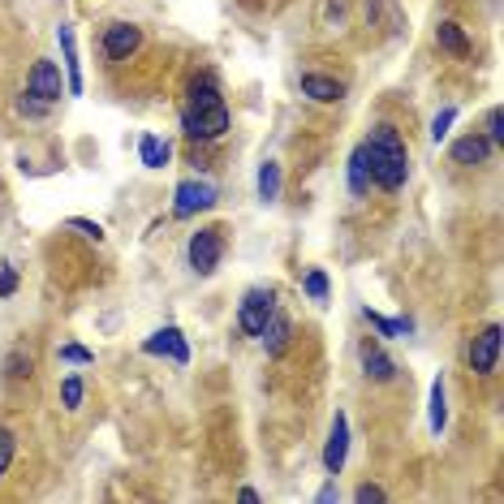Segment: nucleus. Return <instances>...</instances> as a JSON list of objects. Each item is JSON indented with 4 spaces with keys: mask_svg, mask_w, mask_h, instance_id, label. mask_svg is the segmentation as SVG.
Returning <instances> with one entry per match:
<instances>
[{
    "mask_svg": "<svg viewBox=\"0 0 504 504\" xmlns=\"http://www.w3.org/2000/svg\"><path fill=\"white\" fill-rule=\"evenodd\" d=\"M181 130L194 143H212L229 130V108L224 96L212 78H194L190 82V99H186V113H181Z\"/></svg>",
    "mask_w": 504,
    "mask_h": 504,
    "instance_id": "nucleus-1",
    "label": "nucleus"
},
{
    "mask_svg": "<svg viewBox=\"0 0 504 504\" xmlns=\"http://www.w3.org/2000/svg\"><path fill=\"white\" fill-rule=\"evenodd\" d=\"M366 164H371V181L380 190H401L409 177V147L397 134V125H375L366 139Z\"/></svg>",
    "mask_w": 504,
    "mask_h": 504,
    "instance_id": "nucleus-2",
    "label": "nucleus"
},
{
    "mask_svg": "<svg viewBox=\"0 0 504 504\" xmlns=\"http://www.w3.org/2000/svg\"><path fill=\"white\" fill-rule=\"evenodd\" d=\"M186 259L198 276H212L224 259V229L220 224H207V229H198L190 233V246H186Z\"/></svg>",
    "mask_w": 504,
    "mask_h": 504,
    "instance_id": "nucleus-3",
    "label": "nucleus"
},
{
    "mask_svg": "<svg viewBox=\"0 0 504 504\" xmlns=\"http://www.w3.org/2000/svg\"><path fill=\"white\" fill-rule=\"evenodd\" d=\"M216 198H220V190L212 181H181L177 194H172V216L190 220L198 212H207V207H216Z\"/></svg>",
    "mask_w": 504,
    "mask_h": 504,
    "instance_id": "nucleus-4",
    "label": "nucleus"
},
{
    "mask_svg": "<svg viewBox=\"0 0 504 504\" xmlns=\"http://www.w3.org/2000/svg\"><path fill=\"white\" fill-rule=\"evenodd\" d=\"M272 307H276V293H272V289H250L238 307V328L246 336H259L267 323V315H272Z\"/></svg>",
    "mask_w": 504,
    "mask_h": 504,
    "instance_id": "nucleus-5",
    "label": "nucleus"
},
{
    "mask_svg": "<svg viewBox=\"0 0 504 504\" xmlns=\"http://www.w3.org/2000/svg\"><path fill=\"white\" fill-rule=\"evenodd\" d=\"M466 362H470L475 375H491V371H496V362H500V328H496V323H487V328L470 340Z\"/></svg>",
    "mask_w": 504,
    "mask_h": 504,
    "instance_id": "nucleus-6",
    "label": "nucleus"
},
{
    "mask_svg": "<svg viewBox=\"0 0 504 504\" xmlns=\"http://www.w3.org/2000/svg\"><path fill=\"white\" fill-rule=\"evenodd\" d=\"M139 48H143V30H139V26L108 22V30H104V52H108V61H130Z\"/></svg>",
    "mask_w": 504,
    "mask_h": 504,
    "instance_id": "nucleus-7",
    "label": "nucleus"
},
{
    "mask_svg": "<svg viewBox=\"0 0 504 504\" xmlns=\"http://www.w3.org/2000/svg\"><path fill=\"white\" fill-rule=\"evenodd\" d=\"M26 96L44 99V104H56L65 96V82H61V70L52 61H35L30 65V78H26Z\"/></svg>",
    "mask_w": 504,
    "mask_h": 504,
    "instance_id": "nucleus-8",
    "label": "nucleus"
},
{
    "mask_svg": "<svg viewBox=\"0 0 504 504\" xmlns=\"http://www.w3.org/2000/svg\"><path fill=\"white\" fill-rule=\"evenodd\" d=\"M143 349H147V354H155V358H172L177 366H186V362H190V345H186L181 328H172V323H168V328H160V332L151 336Z\"/></svg>",
    "mask_w": 504,
    "mask_h": 504,
    "instance_id": "nucleus-9",
    "label": "nucleus"
},
{
    "mask_svg": "<svg viewBox=\"0 0 504 504\" xmlns=\"http://www.w3.org/2000/svg\"><path fill=\"white\" fill-rule=\"evenodd\" d=\"M345 453H349V418L336 409L332 418V432H328V444H323V470L328 475H340V466H345Z\"/></svg>",
    "mask_w": 504,
    "mask_h": 504,
    "instance_id": "nucleus-10",
    "label": "nucleus"
},
{
    "mask_svg": "<svg viewBox=\"0 0 504 504\" xmlns=\"http://www.w3.org/2000/svg\"><path fill=\"white\" fill-rule=\"evenodd\" d=\"M264 349L272 354V358H281L289 349V336H293V323H289V315L281 311V307H272V315H267V323H264Z\"/></svg>",
    "mask_w": 504,
    "mask_h": 504,
    "instance_id": "nucleus-11",
    "label": "nucleus"
},
{
    "mask_svg": "<svg viewBox=\"0 0 504 504\" xmlns=\"http://www.w3.org/2000/svg\"><path fill=\"white\" fill-rule=\"evenodd\" d=\"M362 375L375 380V384H388V380L397 375V362L388 358L375 340H362Z\"/></svg>",
    "mask_w": 504,
    "mask_h": 504,
    "instance_id": "nucleus-12",
    "label": "nucleus"
},
{
    "mask_svg": "<svg viewBox=\"0 0 504 504\" xmlns=\"http://www.w3.org/2000/svg\"><path fill=\"white\" fill-rule=\"evenodd\" d=\"M487 155H491V143H487V134H466V139H457L453 143V164H487Z\"/></svg>",
    "mask_w": 504,
    "mask_h": 504,
    "instance_id": "nucleus-13",
    "label": "nucleus"
},
{
    "mask_svg": "<svg viewBox=\"0 0 504 504\" xmlns=\"http://www.w3.org/2000/svg\"><path fill=\"white\" fill-rule=\"evenodd\" d=\"M302 96H311L315 104H336L345 96V87L336 78H328V73H302Z\"/></svg>",
    "mask_w": 504,
    "mask_h": 504,
    "instance_id": "nucleus-14",
    "label": "nucleus"
},
{
    "mask_svg": "<svg viewBox=\"0 0 504 504\" xmlns=\"http://www.w3.org/2000/svg\"><path fill=\"white\" fill-rule=\"evenodd\" d=\"M56 39H61V52H65V91L70 96H82V70H78V44H73V26H61L56 30Z\"/></svg>",
    "mask_w": 504,
    "mask_h": 504,
    "instance_id": "nucleus-15",
    "label": "nucleus"
},
{
    "mask_svg": "<svg viewBox=\"0 0 504 504\" xmlns=\"http://www.w3.org/2000/svg\"><path fill=\"white\" fill-rule=\"evenodd\" d=\"M168 155H172V147H168L160 134H143V139H139V160H143V168H164Z\"/></svg>",
    "mask_w": 504,
    "mask_h": 504,
    "instance_id": "nucleus-16",
    "label": "nucleus"
},
{
    "mask_svg": "<svg viewBox=\"0 0 504 504\" xmlns=\"http://www.w3.org/2000/svg\"><path fill=\"white\" fill-rule=\"evenodd\" d=\"M435 39H440V48L453 52V56H470V39H466V30L457 22H440L435 26Z\"/></svg>",
    "mask_w": 504,
    "mask_h": 504,
    "instance_id": "nucleus-17",
    "label": "nucleus"
},
{
    "mask_svg": "<svg viewBox=\"0 0 504 504\" xmlns=\"http://www.w3.org/2000/svg\"><path fill=\"white\" fill-rule=\"evenodd\" d=\"M349 190H354V194L371 190V164H366V147H358V151L349 155Z\"/></svg>",
    "mask_w": 504,
    "mask_h": 504,
    "instance_id": "nucleus-18",
    "label": "nucleus"
},
{
    "mask_svg": "<svg viewBox=\"0 0 504 504\" xmlns=\"http://www.w3.org/2000/svg\"><path fill=\"white\" fill-rule=\"evenodd\" d=\"M259 198H264V203L281 198V164H276V160L259 164Z\"/></svg>",
    "mask_w": 504,
    "mask_h": 504,
    "instance_id": "nucleus-19",
    "label": "nucleus"
},
{
    "mask_svg": "<svg viewBox=\"0 0 504 504\" xmlns=\"http://www.w3.org/2000/svg\"><path fill=\"white\" fill-rule=\"evenodd\" d=\"M444 423H449V401H444V375H435V380H432V432L440 435V432H444Z\"/></svg>",
    "mask_w": 504,
    "mask_h": 504,
    "instance_id": "nucleus-20",
    "label": "nucleus"
},
{
    "mask_svg": "<svg viewBox=\"0 0 504 504\" xmlns=\"http://www.w3.org/2000/svg\"><path fill=\"white\" fill-rule=\"evenodd\" d=\"M362 315H366V323H371L380 336H406L409 328H414L409 319H384V315H375V311H362Z\"/></svg>",
    "mask_w": 504,
    "mask_h": 504,
    "instance_id": "nucleus-21",
    "label": "nucleus"
},
{
    "mask_svg": "<svg viewBox=\"0 0 504 504\" xmlns=\"http://www.w3.org/2000/svg\"><path fill=\"white\" fill-rule=\"evenodd\" d=\"M82 392H87V388H82V375H65V380H61V401H65V409L82 406Z\"/></svg>",
    "mask_w": 504,
    "mask_h": 504,
    "instance_id": "nucleus-22",
    "label": "nucleus"
},
{
    "mask_svg": "<svg viewBox=\"0 0 504 504\" xmlns=\"http://www.w3.org/2000/svg\"><path fill=\"white\" fill-rule=\"evenodd\" d=\"M302 289H307V298H311V302H328V276H323L319 267H315V272H307Z\"/></svg>",
    "mask_w": 504,
    "mask_h": 504,
    "instance_id": "nucleus-23",
    "label": "nucleus"
},
{
    "mask_svg": "<svg viewBox=\"0 0 504 504\" xmlns=\"http://www.w3.org/2000/svg\"><path fill=\"white\" fill-rule=\"evenodd\" d=\"M30 371H35V362L26 358V354H9V362H4V375L9 380H30Z\"/></svg>",
    "mask_w": 504,
    "mask_h": 504,
    "instance_id": "nucleus-24",
    "label": "nucleus"
},
{
    "mask_svg": "<svg viewBox=\"0 0 504 504\" xmlns=\"http://www.w3.org/2000/svg\"><path fill=\"white\" fill-rule=\"evenodd\" d=\"M13 449H18V440L9 427H0V479L9 475V466H13Z\"/></svg>",
    "mask_w": 504,
    "mask_h": 504,
    "instance_id": "nucleus-25",
    "label": "nucleus"
},
{
    "mask_svg": "<svg viewBox=\"0 0 504 504\" xmlns=\"http://www.w3.org/2000/svg\"><path fill=\"white\" fill-rule=\"evenodd\" d=\"M453 121H457V108H444V113H435V121H432V143H440V139H449Z\"/></svg>",
    "mask_w": 504,
    "mask_h": 504,
    "instance_id": "nucleus-26",
    "label": "nucleus"
},
{
    "mask_svg": "<svg viewBox=\"0 0 504 504\" xmlns=\"http://www.w3.org/2000/svg\"><path fill=\"white\" fill-rule=\"evenodd\" d=\"M487 143L504 147V113H500V108H491V113H487Z\"/></svg>",
    "mask_w": 504,
    "mask_h": 504,
    "instance_id": "nucleus-27",
    "label": "nucleus"
},
{
    "mask_svg": "<svg viewBox=\"0 0 504 504\" xmlns=\"http://www.w3.org/2000/svg\"><path fill=\"white\" fill-rule=\"evenodd\" d=\"M354 500H358V504H384L388 491H384V487H375V483H362L358 491H354Z\"/></svg>",
    "mask_w": 504,
    "mask_h": 504,
    "instance_id": "nucleus-28",
    "label": "nucleus"
},
{
    "mask_svg": "<svg viewBox=\"0 0 504 504\" xmlns=\"http://www.w3.org/2000/svg\"><path fill=\"white\" fill-rule=\"evenodd\" d=\"M18 293V267L0 264V298H13Z\"/></svg>",
    "mask_w": 504,
    "mask_h": 504,
    "instance_id": "nucleus-29",
    "label": "nucleus"
},
{
    "mask_svg": "<svg viewBox=\"0 0 504 504\" xmlns=\"http://www.w3.org/2000/svg\"><path fill=\"white\" fill-rule=\"evenodd\" d=\"M61 358L87 366V362H96V354H91V349H82V345H61Z\"/></svg>",
    "mask_w": 504,
    "mask_h": 504,
    "instance_id": "nucleus-30",
    "label": "nucleus"
},
{
    "mask_svg": "<svg viewBox=\"0 0 504 504\" xmlns=\"http://www.w3.org/2000/svg\"><path fill=\"white\" fill-rule=\"evenodd\" d=\"M70 224H73V229H78V233H82V238H91V241H104V229H99L96 220H82V216H73Z\"/></svg>",
    "mask_w": 504,
    "mask_h": 504,
    "instance_id": "nucleus-31",
    "label": "nucleus"
},
{
    "mask_svg": "<svg viewBox=\"0 0 504 504\" xmlns=\"http://www.w3.org/2000/svg\"><path fill=\"white\" fill-rule=\"evenodd\" d=\"M18 113H26V117H44V113H48V104H44V99H35V96H22V99H18Z\"/></svg>",
    "mask_w": 504,
    "mask_h": 504,
    "instance_id": "nucleus-32",
    "label": "nucleus"
},
{
    "mask_svg": "<svg viewBox=\"0 0 504 504\" xmlns=\"http://www.w3.org/2000/svg\"><path fill=\"white\" fill-rule=\"evenodd\" d=\"M238 500H246V504H259V491H255V487H241V491H238Z\"/></svg>",
    "mask_w": 504,
    "mask_h": 504,
    "instance_id": "nucleus-33",
    "label": "nucleus"
},
{
    "mask_svg": "<svg viewBox=\"0 0 504 504\" xmlns=\"http://www.w3.org/2000/svg\"><path fill=\"white\" fill-rule=\"evenodd\" d=\"M328 500H336V483H328V487L319 491V504H328Z\"/></svg>",
    "mask_w": 504,
    "mask_h": 504,
    "instance_id": "nucleus-34",
    "label": "nucleus"
}]
</instances>
